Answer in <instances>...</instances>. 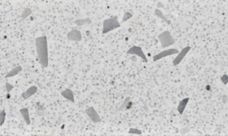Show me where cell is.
Wrapping results in <instances>:
<instances>
[{"label":"cell","mask_w":228,"mask_h":136,"mask_svg":"<svg viewBox=\"0 0 228 136\" xmlns=\"http://www.w3.org/2000/svg\"><path fill=\"white\" fill-rule=\"evenodd\" d=\"M35 43H36V49H37V53H38V61L43 67L47 68L48 64H49L47 38L46 36L37 38Z\"/></svg>","instance_id":"6da1fadb"},{"label":"cell","mask_w":228,"mask_h":136,"mask_svg":"<svg viewBox=\"0 0 228 136\" xmlns=\"http://www.w3.org/2000/svg\"><path fill=\"white\" fill-rule=\"evenodd\" d=\"M120 27V22L118 20V16H112L104 20L103 23V34H107Z\"/></svg>","instance_id":"7a4b0ae2"},{"label":"cell","mask_w":228,"mask_h":136,"mask_svg":"<svg viewBox=\"0 0 228 136\" xmlns=\"http://www.w3.org/2000/svg\"><path fill=\"white\" fill-rule=\"evenodd\" d=\"M158 39L160 40V45H161V47L162 48H167L169 46H170L172 45L175 44L176 40L173 39L172 35L170 34L169 31H164L162 33H160L159 36H158Z\"/></svg>","instance_id":"3957f363"},{"label":"cell","mask_w":228,"mask_h":136,"mask_svg":"<svg viewBox=\"0 0 228 136\" xmlns=\"http://www.w3.org/2000/svg\"><path fill=\"white\" fill-rule=\"evenodd\" d=\"M179 54V51L177 49L169 48V49L164 50V51L160 52V54L154 55L153 56V61H157V60H159L162 58H165L167 56H170V55H173V54Z\"/></svg>","instance_id":"277c9868"},{"label":"cell","mask_w":228,"mask_h":136,"mask_svg":"<svg viewBox=\"0 0 228 136\" xmlns=\"http://www.w3.org/2000/svg\"><path fill=\"white\" fill-rule=\"evenodd\" d=\"M128 54H135L136 56H139L141 59H143L144 61H147V58L146 55L144 54V53L143 52V49L139 46L134 45L132 47H130L128 51H127Z\"/></svg>","instance_id":"5b68a950"},{"label":"cell","mask_w":228,"mask_h":136,"mask_svg":"<svg viewBox=\"0 0 228 136\" xmlns=\"http://www.w3.org/2000/svg\"><path fill=\"white\" fill-rule=\"evenodd\" d=\"M86 113L88 116V117L94 122V123H99L101 122V117L99 116V114L96 112L94 107H89L86 110Z\"/></svg>","instance_id":"8992f818"},{"label":"cell","mask_w":228,"mask_h":136,"mask_svg":"<svg viewBox=\"0 0 228 136\" xmlns=\"http://www.w3.org/2000/svg\"><path fill=\"white\" fill-rule=\"evenodd\" d=\"M67 39L69 41H76L79 42L82 40V34L78 29H72L67 34Z\"/></svg>","instance_id":"52a82bcc"},{"label":"cell","mask_w":228,"mask_h":136,"mask_svg":"<svg viewBox=\"0 0 228 136\" xmlns=\"http://www.w3.org/2000/svg\"><path fill=\"white\" fill-rule=\"evenodd\" d=\"M191 50V46H186V47H185V48H183L182 49V51L177 54V56H176V58L174 60V61H173V65L174 66H176V65H178L181 61H182V60L185 57V55L188 54V52Z\"/></svg>","instance_id":"ba28073f"},{"label":"cell","mask_w":228,"mask_h":136,"mask_svg":"<svg viewBox=\"0 0 228 136\" xmlns=\"http://www.w3.org/2000/svg\"><path fill=\"white\" fill-rule=\"evenodd\" d=\"M37 92H38V87L36 85H32L29 89H27L24 93L21 94V97L23 98V100H27L30 97H31L32 95H34Z\"/></svg>","instance_id":"9c48e42d"},{"label":"cell","mask_w":228,"mask_h":136,"mask_svg":"<svg viewBox=\"0 0 228 136\" xmlns=\"http://www.w3.org/2000/svg\"><path fill=\"white\" fill-rule=\"evenodd\" d=\"M61 94H62V97H64L65 99H67V100H71V102H73V103L75 102L74 94H73L72 90H71L70 88H66L64 91H62V92L61 93Z\"/></svg>","instance_id":"30bf717a"},{"label":"cell","mask_w":228,"mask_h":136,"mask_svg":"<svg viewBox=\"0 0 228 136\" xmlns=\"http://www.w3.org/2000/svg\"><path fill=\"white\" fill-rule=\"evenodd\" d=\"M189 100H190V99H189V97H187L183 99V100L179 102V104H178V106H177V111L179 112V114H183V113H184V111H185V107L187 106Z\"/></svg>","instance_id":"8fae6325"},{"label":"cell","mask_w":228,"mask_h":136,"mask_svg":"<svg viewBox=\"0 0 228 136\" xmlns=\"http://www.w3.org/2000/svg\"><path fill=\"white\" fill-rule=\"evenodd\" d=\"M20 113L21 114V116L23 117V119L25 120L26 124L28 125H30V112H29V110L27 108H23V109H21L20 110Z\"/></svg>","instance_id":"7c38bea8"},{"label":"cell","mask_w":228,"mask_h":136,"mask_svg":"<svg viewBox=\"0 0 228 136\" xmlns=\"http://www.w3.org/2000/svg\"><path fill=\"white\" fill-rule=\"evenodd\" d=\"M21 70H22V68H21V66H17V67H15L14 69H13L9 73H7L5 76V78H12V77H14V76H16V75H18L20 72L21 71Z\"/></svg>","instance_id":"4fadbf2b"},{"label":"cell","mask_w":228,"mask_h":136,"mask_svg":"<svg viewBox=\"0 0 228 136\" xmlns=\"http://www.w3.org/2000/svg\"><path fill=\"white\" fill-rule=\"evenodd\" d=\"M92 23V20L91 19H78L75 20V24H77L78 26H84L85 24H91Z\"/></svg>","instance_id":"5bb4252c"},{"label":"cell","mask_w":228,"mask_h":136,"mask_svg":"<svg viewBox=\"0 0 228 136\" xmlns=\"http://www.w3.org/2000/svg\"><path fill=\"white\" fill-rule=\"evenodd\" d=\"M31 14H32V10H31L30 8H25V9L23 10V12L21 13V20L27 19Z\"/></svg>","instance_id":"9a60e30c"},{"label":"cell","mask_w":228,"mask_h":136,"mask_svg":"<svg viewBox=\"0 0 228 136\" xmlns=\"http://www.w3.org/2000/svg\"><path fill=\"white\" fill-rule=\"evenodd\" d=\"M155 14H156V15H158V16H159V17H160V19H162L163 20H165L166 22H168L169 24H170V23H171L170 20H169L166 18V16H165V15L163 14V13H162V12H161V11H160V9H158V8H157V9L155 10Z\"/></svg>","instance_id":"2e32d148"},{"label":"cell","mask_w":228,"mask_h":136,"mask_svg":"<svg viewBox=\"0 0 228 136\" xmlns=\"http://www.w3.org/2000/svg\"><path fill=\"white\" fill-rule=\"evenodd\" d=\"M130 101V97H127L126 99H125V100H124V102H123V104L119 108V111H121V110H123L126 107H127V105L128 104V102Z\"/></svg>","instance_id":"e0dca14e"},{"label":"cell","mask_w":228,"mask_h":136,"mask_svg":"<svg viewBox=\"0 0 228 136\" xmlns=\"http://www.w3.org/2000/svg\"><path fill=\"white\" fill-rule=\"evenodd\" d=\"M128 134H138V135H141L143 134V132L139 129H136V128H130L129 131H128Z\"/></svg>","instance_id":"ac0fdd59"},{"label":"cell","mask_w":228,"mask_h":136,"mask_svg":"<svg viewBox=\"0 0 228 136\" xmlns=\"http://www.w3.org/2000/svg\"><path fill=\"white\" fill-rule=\"evenodd\" d=\"M5 121V110H3L0 112V126L4 125Z\"/></svg>","instance_id":"d6986e66"},{"label":"cell","mask_w":228,"mask_h":136,"mask_svg":"<svg viewBox=\"0 0 228 136\" xmlns=\"http://www.w3.org/2000/svg\"><path fill=\"white\" fill-rule=\"evenodd\" d=\"M132 14H130L129 12H127V13H125V14H124V16H123V19H122V22H125V21H127L128 19H130V18H132Z\"/></svg>","instance_id":"ffe728a7"},{"label":"cell","mask_w":228,"mask_h":136,"mask_svg":"<svg viewBox=\"0 0 228 136\" xmlns=\"http://www.w3.org/2000/svg\"><path fill=\"white\" fill-rule=\"evenodd\" d=\"M5 88H6V92L7 94H10V92L14 89V85L9 84V83H5Z\"/></svg>","instance_id":"44dd1931"},{"label":"cell","mask_w":228,"mask_h":136,"mask_svg":"<svg viewBox=\"0 0 228 136\" xmlns=\"http://www.w3.org/2000/svg\"><path fill=\"white\" fill-rule=\"evenodd\" d=\"M221 81H222V83L224 84V85H226L228 83V76L227 75H223L222 77H221Z\"/></svg>","instance_id":"7402d4cb"},{"label":"cell","mask_w":228,"mask_h":136,"mask_svg":"<svg viewBox=\"0 0 228 136\" xmlns=\"http://www.w3.org/2000/svg\"><path fill=\"white\" fill-rule=\"evenodd\" d=\"M164 5H162V3H160V2H159L158 3V9H159V7H163Z\"/></svg>","instance_id":"603a6c76"},{"label":"cell","mask_w":228,"mask_h":136,"mask_svg":"<svg viewBox=\"0 0 228 136\" xmlns=\"http://www.w3.org/2000/svg\"><path fill=\"white\" fill-rule=\"evenodd\" d=\"M5 97H6V99H10V98H11V96H10V94H7Z\"/></svg>","instance_id":"cb8c5ba5"}]
</instances>
